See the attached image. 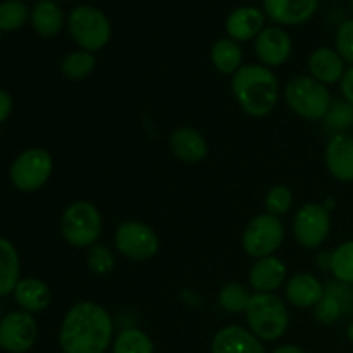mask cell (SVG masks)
Instances as JSON below:
<instances>
[{
  "label": "cell",
  "mask_w": 353,
  "mask_h": 353,
  "mask_svg": "<svg viewBox=\"0 0 353 353\" xmlns=\"http://www.w3.org/2000/svg\"><path fill=\"white\" fill-rule=\"evenodd\" d=\"M10 112H12V97L6 90H0V124L10 116Z\"/></svg>",
  "instance_id": "36"
},
{
  "label": "cell",
  "mask_w": 353,
  "mask_h": 353,
  "mask_svg": "<svg viewBox=\"0 0 353 353\" xmlns=\"http://www.w3.org/2000/svg\"><path fill=\"white\" fill-rule=\"evenodd\" d=\"M117 252L130 261H150L159 250V238L148 224L140 221H124L117 226L114 238Z\"/></svg>",
  "instance_id": "9"
},
{
  "label": "cell",
  "mask_w": 353,
  "mask_h": 353,
  "mask_svg": "<svg viewBox=\"0 0 353 353\" xmlns=\"http://www.w3.org/2000/svg\"><path fill=\"white\" fill-rule=\"evenodd\" d=\"M14 299L24 312H41L50 305L52 292L43 281L37 278L21 279L14 290Z\"/></svg>",
  "instance_id": "22"
},
{
  "label": "cell",
  "mask_w": 353,
  "mask_h": 353,
  "mask_svg": "<svg viewBox=\"0 0 353 353\" xmlns=\"http://www.w3.org/2000/svg\"><path fill=\"white\" fill-rule=\"evenodd\" d=\"M30 16V9L23 0H6L0 3V31L21 30Z\"/></svg>",
  "instance_id": "29"
},
{
  "label": "cell",
  "mask_w": 353,
  "mask_h": 353,
  "mask_svg": "<svg viewBox=\"0 0 353 353\" xmlns=\"http://www.w3.org/2000/svg\"><path fill=\"white\" fill-rule=\"evenodd\" d=\"M350 7H352V10H353V0H350Z\"/></svg>",
  "instance_id": "40"
},
{
  "label": "cell",
  "mask_w": 353,
  "mask_h": 353,
  "mask_svg": "<svg viewBox=\"0 0 353 353\" xmlns=\"http://www.w3.org/2000/svg\"><path fill=\"white\" fill-rule=\"evenodd\" d=\"M326 124L333 130H348L353 126V105L347 102V100H336L331 103L330 112L324 117Z\"/></svg>",
  "instance_id": "33"
},
{
  "label": "cell",
  "mask_w": 353,
  "mask_h": 353,
  "mask_svg": "<svg viewBox=\"0 0 353 353\" xmlns=\"http://www.w3.org/2000/svg\"><path fill=\"white\" fill-rule=\"evenodd\" d=\"M210 350L212 353H265L261 340L241 326H226L217 331Z\"/></svg>",
  "instance_id": "16"
},
{
  "label": "cell",
  "mask_w": 353,
  "mask_h": 353,
  "mask_svg": "<svg viewBox=\"0 0 353 353\" xmlns=\"http://www.w3.org/2000/svg\"><path fill=\"white\" fill-rule=\"evenodd\" d=\"M210 59H212L214 68L223 74H234L241 68L243 61V52H241L238 41L231 38H221L212 45L210 50Z\"/></svg>",
  "instance_id": "24"
},
{
  "label": "cell",
  "mask_w": 353,
  "mask_h": 353,
  "mask_svg": "<svg viewBox=\"0 0 353 353\" xmlns=\"http://www.w3.org/2000/svg\"><path fill=\"white\" fill-rule=\"evenodd\" d=\"M286 274H288V269H286L285 262L271 255V257L259 259L252 265L248 283L255 293H274L276 290L285 285Z\"/></svg>",
  "instance_id": "15"
},
{
  "label": "cell",
  "mask_w": 353,
  "mask_h": 353,
  "mask_svg": "<svg viewBox=\"0 0 353 353\" xmlns=\"http://www.w3.org/2000/svg\"><path fill=\"white\" fill-rule=\"evenodd\" d=\"M30 19L33 24V30L45 38L61 33L65 23L64 10L55 0H38L31 9Z\"/></svg>",
  "instance_id": "21"
},
{
  "label": "cell",
  "mask_w": 353,
  "mask_h": 353,
  "mask_svg": "<svg viewBox=\"0 0 353 353\" xmlns=\"http://www.w3.org/2000/svg\"><path fill=\"white\" fill-rule=\"evenodd\" d=\"M61 231L64 240L76 248H86L97 243L102 233V217L99 209L86 200L68 205L62 214Z\"/></svg>",
  "instance_id": "6"
},
{
  "label": "cell",
  "mask_w": 353,
  "mask_h": 353,
  "mask_svg": "<svg viewBox=\"0 0 353 353\" xmlns=\"http://www.w3.org/2000/svg\"><path fill=\"white\" fill-rule=\"evenodd\" d=\"M250 292L247 290V286H243L241 283H226V285L221 288L219 296H217V302L223 307L226 312H234L240 314L245 312L250 303Z\"/></svg>",
  "instance_id": "28"
},
{
  "label": "cell",
  "mask_w": 353,
  "mask_h": 353,
  "mask_svg": "<svg viewBox=\"0 0 353 353\" xmlns=\"http://www.w3.org/2000/svg\"><path fill=\"white\" fill-rule=\"evenodd\" d=\"M38 338V323L33 314L12 310L0 321V348L9 353H26Z\"/></svg>",
  "instance_id": "11"
},
{
  "label": "cell",
  "mask_w": 353,
  "mask_h": 353,
  "mask_svg": "<svg viewBox=\"0 0 353 353\" xmlns=\"http://www.w3.org/2000/svg\"><path fill=\"white\" fill-rule=\"evenodd\" d=\"M169 145H171V152L174 154V157L186 164H196V162L203 161L209 152V145H207L203 134L193 128H178L176 131H172Z\"/></svg>",
  "instance_id": "19"
},
{
  "label": "cell",
  "mask_w": 353,
  "mask_h": 353,
  "mask_svg": "<svg viewBox=\"0 0 353 353\" xmlns=\"http://www.w3.org/2000/svg\"><path fill=\"white\" fill-rule=\"evenodd\" d=\"M112 317L95 302L72 305L59 331L62 353H105L112 345Z\"/></svg>",
  "instance_id": "1"
},
{
  "label": "cell",
  "mask_w": 353,
  "mask_h": 353,
  "mask_svg": "<svg viewBox=\"0 0 353 353\" xmlns=\"http://www.w3.org/2000/svg\"><path fill=\"white\" fill-rule=\"evenodd\" d=\"M324 162L338 181H353V137L347 133L334 134L326 145Z\"/></svg>",
  "instance_id": "14"
},
{
  "label": "cell",
  "mask_w": 353,
  "mask_h": 353,
  "mask_svg": "<svg viewBox=\"0 0 353 353\" xmlns=\"http://www.w3.org/2000/svg\"><path fill=\"white\" fill-rule=\"evenodd\" d=\"M331 231L330 212L321 203H305L299 209L293 219V234L303 248L321 247Z\"/></svg>",
  "instance_id": "10"
},
{
  "label": "cell",
  "mask_w": 353,
  "mask_h": 353,
  "mask_svg": "<svg viewBox=\"0 0 353 353\" xmlns=\"http://www.w3.org/2000/svg\"><path fill=\"white\" fill-rule=\"evenodd\" d=\"M0 321H2V309H0Z\"/></svg>",
  "instance_id": "39"
},
{
  "label": "cell",
  "mask_w": 353,
  "mask_h": 353,
  "mask_svg": "<svg viewBox=\"0 0 353 353\" xmlns=\"http://www.w3.org/2000/svg\"><path fill=\"white\" fill-rule=\"evenodd\" d=\"M343 302L334 295L331 290H326L324 296L321 299V302L314 307V316L324 326H331V324L336 323L341 317L343 312Z\"/></svg>",
  "instance_id": "30"
},
{
  "label": "cell",
  "mask_w": 353,
  "mask_h": 353,
  "mask_svg": "<svg viewBox=\"0 0 353 353\" xmlns=\"http://www.w3.org/2000/svg\"><path fill=\"white\" fill-rule=\"evenodd\" d=\"M61 2H65V0H61Z\"/></svg>",
  "instance_id": "41"
},
{
  "label": "cell",
  "mask_w": 353,
  "mask_h": 353,
  "mask_svg": "<svg viewBox=\"0 0 353 353\" xmlns=\"http://www.w3.org/2000/svg\"><path fill=\"white\" fill-rule=\"evenodd\" d=\"M245 314H247L248 330L261 341L279 340L288 330V307L274 293L252 295Z\"/></svg>",
  "instance_id": "3"
},
{
  "label": "cell",
  "mask_w": 353,
  "mask_h": 353,
  "mask_svg": "<svg viewBox=\"0 0 353 353\" xmlns=\"http://www.w3.org/2000/svg\"><path fill=\"white\" fill-rule=\"evenodd\" d=\"M331 274L343 285H353V240L345 241L331 254Z\"/></svg>",
  "instance_id": "27"
},
{
  "label": "cell",
  "mask_w": 353,
  "mask_h": 353,
  "mask_svg": "<svg viewBox=\"0 0 353 353\" xmlns=\"http://www.w3.org/2000/svg\"><path fill=\"white\" fill-rule=\"evenodd\" d=\"M264 21L265 14L259 7H238L226 19L228 37L234 41L255 40L264 30Z\"/></svg>",
  "instance_id": "17"
},
{
  "label": "cell",
  "mask_w": 353,
  "mask_h": 353,
  "mask_svg": "<svg viewBox=\"0 0 353 353\" xmlns=\"http://www.w3.org/2000/svg\"><path fill=\"white\" fill-rule=\"evenodd\" d=\"M285 240L281 219L271 214H259L247 224L243 233V250L254 259L271 257Z\"/></svg>",
  "instance_id": "8"
},
{
  "label": "cell",
  "mask_w": 353,
  "mask_h": 353,
  "mask_svg": "<svg viewBox=\"0 0 353 353\" xmlns=\"http://www.w3.org/2000/svg\"><path fill=\"white\" fill-rule=\"evenodd\" d=\"M333 2H338V0H333Z\"/></svg>",
  "instance_id": "42"
},
{
  "label": "cell",
  "mask_w": 353,
  "mask_h": 353,
  "mask_svg": "<svg viewBox=\"0 0 353 353\" xmlns=\"http://www.w3.org/2000/svg\"><path fill=\"white\" fill-rule=\"evenodd\" d=\"M21 274V261L16 247L6 238H0V296L14 293Z\"/></svg>",
  "instance_id": "23"
},
{
  "label": "cell",
  "mask_w": 353,
  "mask_h": 353,
  "mask_svg": "<svg viewBox=\"0 0 353 353\" xmlns=\"http://www.w3.org/2000/svg\"><path fill=\"white\" fill-rule=\"evenodd\" d=\"M95 64L97 59L92 52L76 50L65 55L61 64V72L69 81H81L86 76L92 74V71L95 69Z\"/></svg>",
  "instance_id": "25"
},
{
  "label": "cell",
  "mask_w": 353,
  "mask_h": 353,
  "mask_svg": "<svg viewBox=\"0 0 353 353\" xmlns=\"http://www.w3.org/2000/svg\"><path fill=\"white\" fill-rule=\"evenodd\" d=\"M54 171L52 155L43 148H28L14 159L10 165V181L19 192L40 190Z\"/></svg>",
  "instance_id": "7"
},
{
  "label": "cell",
  "mask_w": 353,
  "mask_h": 353,
  "mask_svg": "<svg viewBox=\"0 0 353 353\" xmlns=\"http://www.w3.org/2000/svg\"><path fill=\"white\" fill-rule=\"evenodd\" d=\"M292 38L283 28L269 26L255 38V54L265 68H279L292 55Z\"/></svg>",
  "instance_id": "12"
},
{
  "label": "cell",
  "mask_w": 353,
  "mask_h": 353,
  "mask_svg": "<svg viewBox=\"0 0 353 353\" xmlns=\"http://www.w3.org/2000/svg\"><path fill=\"white\" fill-rule=\"evenodd\" d=\"M86 261H88V268L93 274L97 276H107L114 271L116 268V257H114L112 252L105 247V245L95 243L88 248V255H86Z\"/></svg>",
  "instance_id": "31"
},
{
  "label": "cell",
  "mask_w": 353,
  "mask_h": 353,
  "mask_svg": "<svg viewBox=\"0 0 353 353\" xmlns=\"http://www.w3.org/2000/svg\"><path fill=\"white\" fill-rule=\"evenodd\" d=\"M264 14L278 24L299 26L316 14L319 0H262Z\"/></svg>",
  "instance_id": "13"
},
{
  "label": "cell",
  "mask_w": 353,
  "mask_h": 353,
  "mask_svg": "<svg viewBox=\"0 0 353 353\" xmlns=\"http://www.w3.org/2000/svg\"><path fill=\"white\" fill-rule=\"evenodd\" d=\"M112 353H154V343L145 331L130 327L112 341Z\"/></svg>",
  "instance_id": "26"
},
{
  "label": "cell",
  "mask_w": 353,
  "mask_h": 353,
  "mask_svg": "<svg viewBox=\"0 0 353 353\" xmlns=\"http://www.w3.org/2000/svg\"><path fill=\"white\" fill-rule=\"evenodd\" d=\"M231 90L238 105L252 117L271 114L279 99L278 78L262 64L241 65L233 74Z\"/></svg>",
  "instance_id": "2"
},
{
  "label": "cell",
  "mask_w": 353,
  "mask_h": 353,
  "mask_svg": "<svg viewBox=\"0 0 353 353\" xmlns=\"http://www.w3.org/2000/svg\"><path fill=\"white\" fill-rule=\"evenodd\" d=\"M271 353H305V352H303L300 347H296V345H283V347H278Z\"/></svg>",
  "instance_id": "37"
},
{
  "label": "cell",
  "mask_w": 353,
  "mask_h": 353,
  "mask_svg": "<svg viewBox=\"0 0 353 353\" xmlns=\"http://www.w3.org/2000/svg\"><path fill=\"white\" fill-rule=\"evenodd\" d=\"M68 30L76 45L86 52H99L109 43L112 28L105 14L93 6H78L69 12Z\"/></svg>",
  "instance_id": "5"
},
{
  "label": "cell",
  "mask_w": 353,
  "mask_h": 353,
  "mask_svg": "<svg viewBox=\"0 0 353 353\" xmlns=\"http://www.w3.org/2000/svg\"><path fill=\"white\" fill-rule=\"evenodd\" d=\"M347 336H348V340H350L352 343H353V323L350 324V326H348V330H347Z\"/></svg>",
  "instance_id": "38"
},
{
  "label": "cell",
  "mask_w": 353,
  "mask_h": 353,
  "mask_svg": "<svg viewBox=\"0 0 353 353\" xmlns=\"http://www.w3.org/2000/svg\"><path fill=\"white\" fill-rule=\"evenodd\" d=\"M324 293H326V290H324L323 283L309 272H299V274L292 276L285 288L286 300L299 309L316 307L324 296Z\"/></svg>",
  "instance_id": "18"
},
{
  "label": "cell",
  "mask_w": 353,
  "mask_h": 353,
  "mask_svg": "<svg viewBox=\"0 0 353 353\" xmlns=\"http://www.w3.org/2000/svg\"><path fill=\"white\" fill-rule=\"evenodd\" d=\"M310 76L324 85H333L341 81L345 76V61L336 50L330 47H321L310 54L309 57Z\"/></svg>",
  "instance_id": "20"
},
{
  "label": "cell",
  "mask_w": 353,
  "mask_h": 353,
  "mask_svg": "<svg viewBox=\"0 0 353 353\" xmlns=\"http://www.w3.org/2000/svg\"><path fill=\"white\" fill-rule=\"evenodd\" d=\"M340 86H341V95H343V99L347 100L350 105H353V65L348 69V71H345V76L341 78Z\"/></svg>",
  "instance_id": "35"
},
{
  "label": "cell",
  "mask_w": 353,
  "mask_h": 353,
  "mask_svg": "<svg viewBox=\"0 0 353 353\" xmlns=\"http://www.w3.org/2000/svg\"><path fill=\"white\" fill-rule=\"evenodd\" d=\"M293 203V195L292 190L288 186H274L268 192V196H265V209H268V214L271 216H285L290 209H292Z\"/></svg>",
  "instance_id": "32"
},
{
  "label": "cell",
  "mask_w": 353,
  "mask_h": 353,
  "mask_svg": "<svg viewBox=\"0 0 353 353\" xmlns=\"http://www.w3.org/2000/svg\"><path fill=\"white\" fill-rule=\"evenodd\" d=\"M334 43L340 57L353 65V19H347L340 24Z\"/></svg>",
  "instance_id": "34"
},
{
  "label": "cell",
  "mask_w": 353,
  "mask_h": 353,
  "mask_svg": "<svg viewBox=\"0 0 353 353\" xmlns=\"http://www.w3.org/2000/svg\"><path fill=\"white\" fill-rule=\"evenodd\" d=\"M285 100L296 116L309 121L324 119L333 103L327 86L312 76H295L290 79L285 88Z\"/></svg>",
  "instance_id": "4"
}]
</instances>
